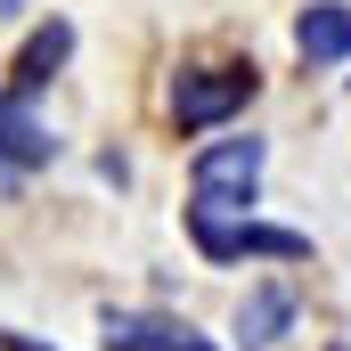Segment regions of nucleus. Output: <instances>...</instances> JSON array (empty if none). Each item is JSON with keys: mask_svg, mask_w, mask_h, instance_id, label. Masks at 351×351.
<instances>
[{"mask_svg": "<svg viewBox=\"0 0 351 351\" xmlns=\"http://www.w3.org/2000/svg\"><path fill=\"white\" fill-rule=\"evenodd\" d=\"M66 58H74V25H66V16L33 25V33H25V49H16V66H8V90H16V98H41L49 74H58Z\"/></svg>", "mask_w": 351, "mask_h": 351, "instance_id": "nucleus-6", "label": "nucleus"}, {"mask_svg": "<svg viewBox=\"0 0 351 351\" xmlns=\"http://www.w3.org/2000/svg\"><path fill=\"white\" fill-rule=\"evenodd\" d=\"M188 237L204 262H311V237L302 229H278V221H221V213H188Z\"/></svg>", "mask_w": 351, "mask_h": 351, "instance_id": "nucleus-3", "label": "nucleus"}, {"mask_svg": "<svg viewBox=\"0 0 351 351\" xmlns=\"http://www.w3.org/2000/svg\"><path fill=\"white\" fill-rule=\"evenodd\" d=\"M254 90H262L254 58H237V66H188L172 82V123L180 131H221V123H237L254 106Z\"/></svg>", "mask_w": 351, "mask_h": 351, "instance_id": "nucleus-2", "label": "nucleus"}, {"mask_svg": "<svg viewBox=\"0 0 351 351\" xmlns=\"http://www.w3.org/2000/svg\"><path fill=\"white\" fill-rule=\"evenodd\" d=\"M294 49H302V66H343L351 58V0H311L294 16Z\"/></svg>", "mask_w": 351, "mask_h": 351, "instance_id": "nucleus-7", "label": "nucleus"}, {"mask_svg": "<svg viewBox=\"0 0 351 351\" xmlns=\"http://www.w3.org/2000/svg\"><path fill=\"white\" fill-rule=\"evenodd\" d=\"M0 351H49V343H33V335H16V327H0Z\"/></svg>", "mask_w": 351, "mask_h": 351, "instance_id": "nucleus-9", "label": "nucleus"}, {"mask_svg": "<svg viewBox=\"0 0 351 351\" xmlns=\"http://www.w3.org/2000/svg\"><path fill=\"white\" fill-rule=\"evenodd\" d=\"M294 286H254L245 302H237V351H269L286 327H294Z\"/></svg>", "mask_w": 351, "mask_h": 351, "instance_id": "nucleus-8", "label": "nucleus"}, {"mask_svg": "<svg viewBox=\"0 0 351 351\" xmlns=\"http://www.w3.org/2000/svg\"><path fill=\"white\" fill-rule=\"evenodd\" d=\"M98 343L106 351H213L188 319H156V311H106L98 319Z\"/></svg>", "mask_w": 351, "mask_h": 351, "instance_id": "nucleus-5", "label": "nucleus"}, {"mask_svg": "<svg viewBox=\"0 0 351 351\" xmlns=\"http://www.w3.org/2000/svg\"><path fill=\"white\" fill-rule=\"evenodd\" d=\"M262 139H204L188 164V213H221V221H254V188H262Z\"/></svg>", "mask_w": 351, "mask_h": 351, "instance_id": "nucleus-1", "label": "nucleus"}, {"mask_svg": "<svg viewBox=\"0 0 351 351\" xmlns=\"http://www.w3.org/2000/svg\"><path fill=\"white\" fill-rule=\"evenodd\" d=\"M49 156H58V139H49V123L33 114V98L0 90V188H16L25 172H41Z\"/></svg>", "mask_w": 351, "mask_h": 351, "instance_id": "nucleus-4", "label": "nucleus"}]
</instances>
